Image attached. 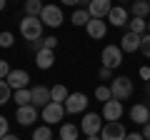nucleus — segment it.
Masks as SVG:
<instances>
[{
    "mask_svg": "<svg viewBox=\"0 0 150 140\" xmlns=\"http://www.w3.org/2000/svg\"><path fill=\"white\" fill-rule=\"evenodd\" d=\"M20 35H23L25 40H30V43L40 40V38H43V20H40V18L25 15V18L20 20Z\"/></svg>",
    "mask_w": 150,
    "mask_h": 140,
    "instance_id": "f257e3e1",
    "label": "nucleus"
},
{
    "mask_svg": "<svg viewBox=\"0 0 150 140\" xmlns=\"http://www.w3.org/2000/svg\"><path fill=\"white\" fill-rule=\"evenodd\" d=\"M110 90H112V98H115V100H125V98L133 95L135 85H133V80H130L128 75H120V78H112Z\"/></svg>",
    "mask_w": 150,
    "mask_h": 140,
    "instance_id": "f03ea898",
    "label": "nucleus"
},
{
    "mask_svg": "<svg viewBox=\"0 0 150 140\" xmlns=\"http://www.w3.org/2000/svg\"><path fill=\"white\" fill-rule=\"evenodd\" d=\"M100 58H103V68L115 70L123 63V48H120V45H105L103 53H100Z\"/></svg>",
    "mask_w": 150,
    "mask_h": 140,
    "instance_id": "7ed1b4c3",
    "label": "nucleus"
},
{
    "mask_svg": "<svg viewBox=\"0 0 150 140\" xmlns=\"http://www.w3.org/2000/svg\"><path fill=\"white\" fill-rule=\"evenodd\" d=\"M40 118L45 120V125H55L65 118V105L63 103H48L43 110H40Z\"/></svg>",
    "mask_w": 150,
    "mask_h": 140,
    "instance_id": "20e7f679",
    "label": "nucleus"
},
{
    "mask_svg": "<svg viewBox=\"0 0 150 140\" xmlns=\"http://www.w3.org/2000/svg\"><path fill=\"white\" fill-rule=\"evenodd\" d=\"M63 105H65V113L68 115H78V113H85L88 98H85V93H70Z\"/></svg>",
    "mask_w": 150,
    "mask_h": 140,
    "instance_id": "39448f33",
    "label": "nucleus"
},
{
    "mask_svg": "<svg viewBox=\"0 0 150 140\" xmlns=\"http://www.w3.org/2000/svg\"><path fill=\"white\" fill-rule=\"evenodd\" d=\"M103 115L100 113H85V118H83V123H80V130L85 135H100V130H103Z\"/></svg>",
    "mask_w": 150,
    "mask_h": 140,
    "instance_id": "423d86ee",
    "label": "nucleus"
},
{
    "mask_svg": "<svg viewBox=\"0 0 150 140\" xmlns=\"http://www.w3.org/2000/svg\"><path fill=\"white\" fill-rule=\"evenodd\" d=\"M100 138L103 140H125L128 133H125V125L120 120H112V123H105L100 130Z\"/></svg>",
    "mask_w": 150,
    "mask_h": 140,
    "instance_id": "0eeeda50",
    "label": "nucleus"
},
{
    "mask_svg": "<svg viewBox=\"0 0 150 140\" xmlns=\"http://www.w3.org/2000/svg\"><path fill=\"white\" fill-rule=\"evenodd\" d=\"M40 20L48 28H60L63 25V10H60L58 5H45L43 13H40Z\"/></svg>",
    "mask_w": 150,
    "mask_h": 140,
    "instance_id": "6e6552de",
    "label": "nucleus"
},
{
    "mask_svg": "<svg viewBox=\"0 0 150 140\" xmlns=\"http://www.w3.org/2000/svg\"><path fill=\"white\" fill-rule=\"evenodd\" d=\"M123 113H125V108H123V103L120 100H108V103H103V120H108V123H112V120H120L123 118Z\"/></svg>",
    "mask_w": 150,
    "mask_h": 140,
    "instance_id": "1a4fd4ad",
    "label": "nucleus"
},
{
    "mask_svg": "<svg viewBox=\"0 0 150 140\" xmlns=\"http://www.w3.org/2000/svg\"><path fill=\"white\" fill-rule=\"evenodd\" d=\"M105 20L110 23L112 28H125V25L130 23V13L125 10V5H112V10L108 13Z\"/></svg>",
    "mask_w": 150,
    "mask_h": 140,
    "instance_id": "9d476101",
    "label": "nucleus"
},
{
    "mask_svg": "<svg viewBox=\"0 0 150 140\" xmlns=\"http://www.w3.org/2000/svg\"><path fill=\"white\" fill-rule=\"evenodd\" d=\"M38 115H40V113H38V108H35V105H20V108L15 110V120L23 125V128L33 125V123L38 120Z\"/></svg>",
    "mask_w": 150,
    "mask_h": 140,
    "instance_id": "9b49d317",
    "label": "nucleus"
},
{
    "mask_svg": "<svg viewBox=\"0 0 150 140\" xmlns=\"http://www.w3.org/2000/svg\"><path fill=\"white\" fill-rule=\"evenodd\" d=\"M110 10H112V0H90V5H88L90 18H98V20H105Z\"/></svg>",
    "mask_w": 150,
    "mask_h": 140,
    "instance_id": "f8f14e48",
    "label": "nucleus"
},
{
    "mask_svg": "<svg viewBox=\"0 0 150 140\" xmlns=\"http://www.w3.org/2000/svg\"><path fill=\"white\" fill-rule=\"evenodd\" d=\"M30 93H33V105H35L38 110H43L48 103H53L50 88H45V85H35V88H30Z\"/></svg>",
    "mask_w": 150,
    "mask_h": 140,
    "instance_id": "ddd939ff",
    "label": "nucleus"
},
{
    "mask_svg": "<svg viewBox=\"0 0 150 140\" xmlns=\"http://www.w3.org/2000/svg\"><path fill=\"white\" fill-rule=\"evenodd\" d=\"M8 85L13 88V90H23V88H28V83H30V75H28V70H10V75L5 78Z\"/></svg>",
    "mask_w": 150,
    "mask_h": 140,
    "instance_id": "4468645a",
    "label": "nucleus"
},
{
    "mask_svg": "<svg viewBox=\"0 0 150 140\" xmlns=\"http://www.w3.org/2000/svg\"><path fill=\"white\" fill-rule=\"evenodd\" d=\"M140 43H143V35L130 33V30L120 38V48H123V53H138V50H140Z\"/></svg>",
    "mask_w": 150,
    "mask_h": 140,
    "instance_id": "2eb2a0df",
    "label": "nucleus"
},
{
    "mask_svg": "<svg viewBox=\"0 0 150 140\" xmlns=\"http://www.w3.org/2000/svg\"><path fill=\"white\" fill-rule=\"evenodd\" d=\"M130 120L138 123V125L150 123V105H145V103H135L133 108H130Z\"/></svg>",
    "mask_w": 150,
    "mask_h": 140,
    "instance_id": "dca6fc26",
    "label": "nucleus"
},
{
    "mask_svg": "<svg viewBox=\"0 0 150 140\" xmlns=\"http://www.w3.org/2000/svg\"><path fill=\"white\" fill-rule=\"evenodd\" d=\"M85 33L90 35L93 40H103V38L108 35V23H105V20H98V18H93V20L85 25Z\"/></svg>",
    "mask_w": 150,
    "mask_h": 140,
    "instance_id": "f3484780",
    "label": "nucleus"
},
{
    "mask_svg": "<svg viewBox=\"0 0 150 140\" xmlns=\"http://www.w3.org/2000/svg\"><path fill=\"white\" fill-rule=\"evenodd\" d=\"M35 65L40 70H50L55 65V53H53V50H48V48L38 50V53H35Z\"/></svg>",
    "mask_w": 150,
    "mask_h": 140,
    "instance_id": "a211bd4d",
    "label": "nucleus"
},
{
    "mask_svg": "<svg viewBox=\"0 0 150 140\" xmlns=\"http://www.w3.org/2000/svg\"><path fill=\"white\" fill-rule=\"evenodd\" d=\"M130 18H150V0H133L130 5Z\"/></svg>",
    "mask_w": 150,
    "mask_h": 140,
    "instance_id": "6ab92c4d",
    "label": "nucleus"
},
{
    "mask_svg": "<svg viewBox=\"0 0 150 140\" xmlns=\"http://www.w3.org/2000/svg\"><path fill=\"white\" fill-rule=\"evenodd\" d=\"M70 20H73V25H78V28H83V25H88V23L93 20L90 18V13H88V8H78V10L70 15Z\"/></svg>",
    "mask_w": 150,
    "mask_h": 140,
    "instance_id": "aec40b11",
    "label": "nucleus"
},
{
    "mask_svg": "<svg viewBox=\"0 0 150 140\" xmlns=\"http://www.w3.org/2000/svg\"><path fill=\"white\" fill-rule=\"evenodd\" d=\"M128 30L130 33H138V35H145V33H148V20H145V18H130Z\"/></svg>",
    "mask_w": 150,
    "mask_h": 140,
    "instance_id": "412c9836",
    "label": "nucleus"
},
{
    "mask_svg": "<svg viewBox=\"0 0 150 140\" xmlns=\"http://www.w3.org/2000/svg\"><path fill=\"white\" fill-rule=\"evenodd\" d=\"M78 135H80V128L73 123H65L60 128V140H78Z\"/></svg>",
    "mask_w": 150,
    "mask_h": 140,
    "instance_id": "4be33fe9",
    "label": "nucleus"
},
{
    "mask_svg": "<svg viewBox=\"0 0 150 140\" xmlns=\"http://www.w3.org/2000/svg\"><path fill=\"white\" fill-rule=\"evenodd\" d=\"M13 100L18 103V108H20V105H33V93L28 90V88L15 90V93H13Z\"/></svg>",
    "mask_w": 150,
    "mask_h": 140,
    "instance_id": "5701e85b",
    "label": "nucleus"
},
{
    "mask_svg": "<svg viewBox=\"0 0 150 140\" xmlns=\"http://www.w3.org/2000/svg\"><path fill=\"white\" fill-rule=\"evenodd\" d=\"M43 3L40 0H25V15L30 18H40V13H43Z\"/></svg>",
    "mask_w": 150,
    "mask_h": 140,
    "instance_id": "b1692460",
    "label": "nucleus"
},
{
    "mask_svg": "<svg viewBox=\"0 0 150 140\" xmlns=\"http://www.w3.org/2000/svg\"><path fill=\"white\" fill-rule=\"evenodd\" d=\"M33 48H35V53H38V50H43V48L55 50V48H58V38H53V35H48V38H40V40H35V43H33Z\"/></svg>",
    "mask_w": 150,
    "mask_h": 140,
    "instance_id": "393cba45",
    "label": "nucleus"
},
{
    "mask_svg": "<svg viewBox=\"0 0 150 140\" xmlns=\"http://www.w3.org/2000/svg\"><path fill=\"white\" fill-rule=\"evenodd\" d=\"M50 95H53V103H65L70 93H68L65 85H53V88H50Z\"/></svg>",
    "mask_w": 150,
    "mask_h": 140,
    "instance_id": "a878e982",
    "label": "nucleus"
},
{
    "mask_svg": "<svg viewBox=\"0 0 150 140\" xmlns=\"http://www.w3.org/2000/svg\"><path fill=\"white\" fill-rule=\"evenodd\" d=\"M33 140H53V130L50 125H40V128L33 130Z\"/></svg>",
    "mask_w": 150,
    "mask_h": 140,
    "instance_id": "bb28decb",
    "label": "nucleus"
},
{
    "mask_svg": "<svg viewBox=\"0 0 150 140\" xmlns=\"http://www.w3.org/2000/svg\"><path fill=\"white\" fill-rule=\"evenodd\" d=\"M95 100H100V103L112 100V90H110V85H98V88H95Z\"/></svg>",
    "mask_w": 150,
    "mask_h": 140,
    "instance_id": "cd10ccee",
    "label": "nucleus"
},
{
    "mask_svg": "<svg viewBox=\"0 0 150 140\" xmlns=\"http://www.w3.org/2000/svg\"><path fill=\"white\" fill-rule=\"evenodd\" d=\"M8 100H13V88L8 85V80H0V105H5Z\"/></svg>",
    "mask_w": 150,
    "mask_h": 140,
    "instance_id": "c85d7f7f",
    "label": "nucleus"
},
{
    "mask_svg": "<svg viewBox=\"0 0 150 140\" xmlns=\"http://www.w3.org/2000/svg\"><path fill=\"white\" fill-rule=\"evenodd\" d=\"M15 38H13V33H0V48H13Z\"/></svg>",
    "mask_w": 150,
    "mask_h": 140,
    "instance_id": "c756f323",
    "label": "nucleus"
},
{
    "mask_svg": "<svg viewBox=\"0 0 150 140\" xmlns=\"http://www.w3.org/2000/svg\"><path fill=\"white\" fill-rule=\"evenodd\" d=\"M140 53H143L145 58H150V33H145V35H143V43H140Z\"/></svg>",
    "mask_w": 150,
    "mask_h": 140,
    "instance_id": "7c9ffc66",
    "label": "nucleus"
},
{
    "mask_svg": "<svg viewBox=\"0 0 150 140\" xmlns=\"http://www.w3.org/2000/svg\"><path fill=\"white\" fill-rule=\"evenodd\" d=\"M10 65H8V60H0V80H5L8 75H10Z\"/></svg>",
    "mask_w": 150,
    "mask_h": 140,
    "instance_id": "2f4dec72",
    "label": "nucleus"
},
{
    "mask_svg": "<svg viewBox=\"0 0 150 140\" xmlns=\"http://www.w3.org/2000/svg\"><path fill=\"white\" fill-rule=\"evenodd\" d=\"M8 133H10L8 130V120H5V115H0V138H5Z\"/></svg>",
    "mask_w": 150,
    "mask_h": 140,
    "instance_id": "473e14b6",
    "label": "nucleus"
},
{
    "mask_svg": "<svg viewBox=\"0 0 150 140\" xmlns=\"http://www.w3.org/2000/svg\"><path fill=\"white\" fill-rule=\"evenodd\" d=\"M98 75H100V80H110V78H112V70H110V68H100Z\"/></svg>",
    "mask_w": 150,
    "mask_h": 140,
    "instance_id": "72a5a7b5",
    "label": "nucleus"
},
{
    "mask_svg": "<svg viewBox=\"0 0 150 140\" xmlns=\"http://www.w3.org/2000/svg\"><path fill=\"white\" fill-rule=\"evenodd\" d=\"M140 78H143L145 83L150 80V68H148V65H143V68H140Z\"/></svg>",
    "mask_w": 150,
    "mask_h": 140,
    "instance_id": "f704fd0d",
    "label": "nucleus"
},
{
    "mask_svg": "<svg viewBox=\"0 0 150 140\" xmlns=\"http://www.w3.org/2000/svg\"><path fill=\"white\" fill-rule=\"evenodd\" d=\"M125 140H145V138H143V133H128Z\"/></svg>",
    "mask_w": 150,
    "mask_h": 140,
    "instance_id": "c9c22d12",
    "label": "nucleus"
},
{
    "mask_svg": "<svg viewBox=\"0 0 150 140\" xmlns=\"http://www.w3.org/2000/svg\"><path fill=\"white\" fill-rule=\"evenodd\" d=\"M143 138H145V140H150V123H145V125H143Z\"/></svg>",
    "mask_w": 150,
    "mask_h": 140,
    "instance_id": "e433bc0d",
    "label": "nucleus"
},
{
    "mask_svg": "<svg viewBox=\"0 0 150 140\" xmlns=\"http://www.w3.org/2000/svg\"><path fill=\"white\" fill-rule=\"evenodd\" d=\"M60 3H65V5H80V0H60Z\"/></svg>",
    "mask_w": 150,
    "mask_h": 140,
    "instance_id": "4c0bfd02",
    "label": "nucleus"
},
{
    "mask_svg": "<svg viewBox=\"0 0 150 140\" xmlns=\"http://www.w3.org/2000/svg\"><path fill=\"white\" fill-rule=\"evenodd\" d=\"M0 140H20V138H18V135H13V133H8L5 138H0Z\"/></svg>",
    "mask_w": 150,
    "mask_h": 140,
    "instance_id": "58836bf2",
    "label": "nucleus"
},
{
    "mask_svg": "<svg viewBox=\"0 0 150 140\" xmlns=\"http://www.w3.org/2000/svg\"><path fill=\"white\" fill-rule=\"evenodd\" d=\"M88 140H103L100 135H88Z\"/></svg>",
    "mask_w": 150,
    "mask_h": 140,
    "instance_id": "ea45409f",
    "label": "nucleus"
},
{
    "mask_svg": "<svg viewBox=\"0 0 150 140\" xmlns=\"http://www.w3.org/2000/svg\"><path fill=\"white\" fill-rule=\"evenodd\" d=\"M0 10H5V0H0Z\"/></svg>",
    "mask_w": 150,
    "mask_h": 140,
    "instance_id": "a19ab883",
    "label": "nucleus"
},
{
    "mask_svg": "<svg viewBox=\"0 0 150 140\" xmlns=\"http://www.w3.org/2000/svg\"><path fill=\"white\" fill-rule=\"evenodd\" d=\"M148 33H150V18H148Z\"/></svg>",
    "mask_w": 150,
    "mask_h": 140,
    "instance_id": "79ce46f5",
    "label": "nucleus"
},
{
    "mask_svg": "<svg viewBox=\"0 0 150 140\" xmlns=\"http://www.w3.org/2000/svg\"><path fill=\"white\" fill-rule=\"evenodd\" d=\"M148 93H150V83H148Z\"/></svg>",
    "mask_w": 150,
    "mask_h": 140,
    "instance_id": "37998d69",
    "label": "nucleus"
},
{
    "mask_svg": "<svg viewBox=\"0 0 150 140\" xmlns=\"http://www.w3.org/2000/svg\"><path fill=\"white\" fill-rule=\"evenodd\" d=\"M118 3H125V0H118Z\"/></svg>",
    "mask_w": 150,
    "mask_h": 140,
    "instance_id": "c03bdc74",
    "label": "nucleus"
}]
</instances>
